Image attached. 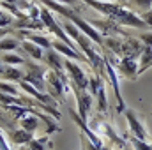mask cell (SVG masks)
I'll return each mask as SVG.
<instances>
[{"label": "cell", "instance_id": "cell-10", "mask_svg": "<svg viewBox=\"0 0 152 150\" xmlns=\"http://www.w3.org/2000/svg\"><path fill=\"white\" fill-rule=\"evenodd\" d=\"M142 55H143V58H142V69H145L149 66V62H152V46L143 48L142 50Z\"/></svg>", "mask_w": 152, "mask_h": 150}, {"label": "cell", "instance_id": "cell-7", "mask_svg": "<svg viewBox=\"0 0 152 150\" xmlns=\"http://www.w3.org/2000/svg\"><path fill=\"white\" fill-rule=\"evenodd\" d=\"M23 48H25V50H27V51H28L34 58H37V60H39V58H42V48H41V46H37L36 42L28 41V42H25V44H23Z\"/></svg>", "mask_w": 152, "mask_h": 150}, {"label": "cell", "instance_id": "cell-14", "mask_svg": "<svg viewBox=\"0 0 152 150\" xmlns=\"http://www.w3.org/2000/svg\"><path fill=\"white\" fill-rule=\"evenodd\" d=\"M4 62H7L9 66H11V64H21L23 58H20V57H16V55H5V57H4Z\"/></svg>", "mask_w": 152, "mask_h": 150}, {"label": "cell", "instance_id": "cell-19", "mask_svg": "<svg viewBox=\"0 0 152 150\" xmlns=\"http://www.w3.org/2000/svg\"><path fill=\"white\" fill-rule=\"evenodd\" d=\"M142 39H143L149 46H152V34H143V36H142Z\"/></svg>", "mask_w": 152, "mask_h": 150}, {"label": "cell", "instance_id": "cell-16", "mask_svg": "<svg viewBox=\"0 0 152 150\" xmlns=\"http://www.w3.org/2000/svg\"><path fill=\"white\" fill-rule=\"evenodd\" d=\"M36 125H37V124H36V120H34V118H27V120H23V129H25V131H28V133H30Z\"/></svg>", "mask_w": 152, "mask_h": 150}, {"label": "cell", "instance_id": "cell-17", "mask_svg": "<svg viewBox=\"0 0 152 150\" xmlns=\"http://www.w3.org/2000/svg\"><path fill=\"white\" fill-rule=\"evenodd\" d=\"M4 76L5 78H12V79H16V78H20V71H16V69H7L5 73H4Z\"/></svg>", "mask_w": 152, "mask_h": 150}, {"label": "cell", "instance_id": "cell-5", "mask_svg": "<svg viewBox=\"0 0 152 150\" xmlns=\"http://www.w3.org/2000/svg\"><path fill=\"white\" fill-rule=\"evenodd\" d=\"M90 103H92V99H90L88 94H85V92L78 94V106H80V113H81V118L83 120L87 118V111L90 108Z\"/></svg>", "mask_w": 152, "mask_h": 150}, {"label": "cell", "instance_id": "cell-9", "mask_svg": "<svg viewBox=\"0 0 152 150\" xmlns=\"http://www.w3.org/2000/svg\"><path fill=\"white\" fill-rule=\"evenodd\" d=\"M18 48V41L14 39L5 37L4 41H0V51H5V50H16Z\"/></svg>", "mask_w": 152, "mask_h": 150}, {"label": "cell", "instance_id": "cell-12", "mask_svg": "<svg viewBox=\"0 0 152 150\" xmlns=\"http://www.w3.org/2000/svg\"><path fill=\"white\" fill-rule=\"evenodd\" d=\"M131 143H133V147H134L136 150H152V147L147 143V141L138 140V138H133V140H131Z\"/></svg>", "mask_w": 152, "mask_h": 150}, {"label": "cell", "instance_id": "cell-22", "mask_svg": "<svg viewBox=\"0 0 152 150\" xmlns=\"http://www.w3.org/2000/svg\"><path fill=\"white\" fill-rule=\"evenodd\" d=\"M103 2H104V0H103Z\"/></svg>", "mask_w": 152, "mask_h": 150}, {"label": "cell", "instance_id": "cell-1", "mask_svg": "<svg viewBox=\"0 0 152 150\" xmlns=\"http://www.w3.org/2000/svg\"><path fill=\"white\" fill-rule=\"evenodd\" d=\"M41 21H42V23H44V25H46V27H48V28H50V30H51V32H53L58 39H62L66 44H69L73 50H76V46L71 42L69 36H66V32L62 30V25H60V23H57V21L53 20V16L50 14V11H48V9H42V12H41Z\"/></svg>", "mask_w": 152, "mask_h": 150}, {"label": "cell", "instance_id": "cell-15", "mask_svg": "<svg viewBox=\"0 0 152 150\" xmlns=\"http://www.w3.org/2000/svg\"><path fill=\"white\" fill-rule=\"evenodd\" d=\"M142 20H143L145 25H151L152 27V9H147V11L142 12Z\"/></svg>", "mask_w": 152, "mask_h": 150}, {"label": "cell", "instance_id": "cell-11", "mask_svg": "<svg viewBox=\"0 0 152 150\" xmlns=\"http://www.w3.org/2000/svg\"><path fill=\"white\" fill-rule=\"evenodd\" d=\"M28 39H30L32 42H36L37 46H41V48H50V46H51V42H50L48 39H44L42 36H30Z\"/></svg>", "mask_w": 152, "mask_h": 150}, {"label": "cell", "instance_id": "cell-8", "mask_svg": "<svg viewBox=\"0 0 152 150\" xmlns=\"http://www.w3.org/2000/svg\"><path fill=\"white\" fill-rule=\"evenodd\" d=\"M12 140L16 143H28V141H32V134L28 131H18V133H14Z\"/></svg>", "mask_w": 152, "mask_h": 150}, {"label": "cell", "instance_id": "cell-2", "mask_svg": "<svg viewBox=\"0 0 152 150\" xmlns=\"http://www.w3.org/2000/svg\"><path fill=\"white\" fill-rule=\"evenodd\" d=\"M126 117H127L129 127H131V131L136 134V138H138V140H143V141H147V140H149L147 129H145V127H143V124L138 120V117H136L133 111H126Z\"/></svg>", "mask_w": 152, "mask_h": 150}, {"label": "cell", "instance_id": "cell-6", "mask_svg": "<svg viewBox=\"0 0 152 150\" xmlns=\"http://www.w3.org/2000/svg\"><path fill=\"white\" fill-rule=\"evenodd\" d=\"M120 71L126 76H133L136 73V62L131 57H126L124 60H120Z\"/></svg>", "mask_w": 152, "mask_h": 150}, {"label": "cell", "instance_id": "cell-13", "mask_svg": "<svg viewBox=\"0 0 152 150\" xmlns=\"http://www.w3.org/2000/svg\"><path fill=\"white\" fill-rule=\"evenodd\" d=\"M134 4H136V7L138 9H142V11H147V9H151L152 5V0H133Z\"/></svg>", "mask_w": 152, "mask_h": 150}, {"label": "cell", "instance_id": "cell-21", "mask_svg": "<svg viewBox=\"0 0 152 150\" xmlns=\"http://www.w3.org/2000/svg\"><path fill=\"white\" fill-rule=\"evenodd\" d=\"M55 2H60V4H76V0H55Z\"/></svg>", "mask_w": 152, "mask_h": 150}, {"label": "cell", "instance_id": "cell-3", "mask_svg": "<svg viewBox=\"0 0 152 150\" xmlns=\"http://www.w3.org/2000/svg\"><path fill=\"white\" fill-rule=\"evenodd\" d=\"M64 64H66V69H67V71L71 73L73 79L76 81V85H78L80 88H85V87L88 85V81L85 79V76H83V73H81V69H80L78 66H75L73 62H69V60H66Z\"/></svg>", "mask_w": 152, "mask_h": 150}, {"label": "cell", "instance_id": "cell-18", "mask_svg": "<svg viewBox=\"0 0 152 150\" xmlns=\"http://www.w3.org/2000/svg\"><path fill=\"white\" fill-rule=\"evenodd\" d=\"M0 88H2L4 92H11L12 95H16V94H18V90H16L14 87H11V85H7V83H0Z\"/></svg>", "mask_w": 152, "mask_h": 150}, {"label": "cell", "instance_id": "cell-4", "mask_svg": "<svg viewBox=\"0 0 152 150\" xmlns=\"http://www.w3.org/2000/svg\"><path fill=\"white\" fill-rule=\"evenodd\" d=\"M51 46H53L57 51H60L62 55H67V57H71V58H75V60L83 58L80 53H76V50H73L69 44H64V42H51Z\"/></svg>", "mask_w": 152, "mask_h": 150}, {"label": "cell", "instance_id": "cell-20", "mask_svg": "<svg viewBox=\"0 0 152 150\" xmlns=\"http://www.w3.org/2000/svg\"><path fill=\"white\" fill-rule=\"evenodd\" d=\"M0 150H9V147H7V143H5V140L2 138V134H0Z\"/></svg>", "mask_w": 152, "mask_h": 150}]
</instances>
